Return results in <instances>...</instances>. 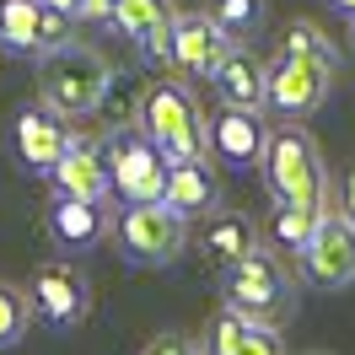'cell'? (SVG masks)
<instances>
[{"mask_svg": "<svg viewBox=\"0 0 355 355\" xmlns=\"http://www.w3.org/2000/svg\"><path fill=\"white\" fill-rule=\"evenodd\" d=\"M221 302L259 329H286L302 307V280L286 269L280 248L259 243L253 253H243L237 264L221 269Z\"/></svg>", "mask_w": 355, "mask_h": 355, "instance_id": "obj_1", "label": "cell"}, {"mask_svg": "<svg viewBox=\"0 0 355 355\" xmlns=\"http://www.w3.org/2000/svg\"><path fill=\"white\" fill-rule=\"evenodd\" d=\"M33 65H38V103L54 108L60 119H92V113L108 108L113 65L103 49L81 44V38H65L60 49H49Z\"/></svg>", "mask_w": 355, "mask_h": 355, "instance_id": "obj_2", "label": "cell"}, {"mask_svg": "<svg viewBox=\"0 0 355 355\" xmlns=\"http://www.w3.org/2000/svg\"><path fill=\"white\" fill-rule=\"evenodd\" d=\"M259 173L269 183V200L286 205H312V210H329L334 205V178L323 167V151L312 140L307 124H275L264 135V151H259Z\"/></svg>", "mask_w": 355, "mask_h": 355, "instance_id": "obj_3", "label": "cell"}, {"mask_svg": "<svg viewBox=\"0 0 355 355\" xmlns=\"http://www.w3.org/2000/svg\"><path fill=\"white\" fill-rule=\"evenodd\" d=\"M135 130L146 135L167 162L205 156V113H200V103H194V92L183 87L178 76H151V81L140 87Z\"/></svg>", "mask_w": 355, "mask_h": 355, "instance_id": "obj_4", "label": "cell"}, {"mask_svg": "<svg viewBox=\"0 0 355 355\" xmlns=\"http://www.w3.org/2000/svg\"><path fill=\"white\" fill-rule=\"evenodd\" d=\"M108 232H113L119 259L135 269H167L189 248V221L178 210H167L162 200H124Z\"/></svg>", "mask_w": 355, "mask_h": 355, "instance_id": "obj_5", "label": "cell"}, {"mask_svg": "<svg viewBox=\"0 0 355 355\" xmlns=\"http://www.w3.org/2000/svg\"><path fill=\"white\" fill-rule=\"evenodd\" d=\"M334 70L307 60V54H286L275 49V60H264V113H275V124H307L312 113L329 103Z\"/></svg>", "mask_w": 355, "mask_h": 355, "instance_id": "obj_6", "label": "cell"}, {"mask_svg": "<svg viewBox=\"0 0 355 355\" xmlns=\"http://www.w3.org/2000/svg\"><path fill=\"white\" fill-rule=\"evenodd\" d=\"M97 146H103V167H108V194H119V205L124 200H162L167 156L135 130V119L130 124H113Z\"/></svg>", "mask_w": 355, "mask_h": 355, "instance_id": "obj_7", "label": "cell"}, {"mask_svg": "<svg viewBox=\"0 0 355 355\" xmlns=\"http://www.w3.org/2000/svg\"><path fill=\"white\" fill-rule=\"evenodd\" d=\"M296 269L302 280L318 291H350L355 286V221L345 210H323L312 237L296 248Z\"/></svg>", "mask_w": 355, "mask_h": 355, "instance_id": "obj_8", "label": "cell"}, {"mask_svg": "<svg viewBox=\"0 0 355 355\" xmlns=\"http://www.w3.org/2000/svg\"><path fill=\"white\" fill-rule=\"evenodd\" d=\"M27 302H33V323H44V329H81L92 318V280L81 264L49 259L27 280Z\"/></svg>", "mask_w": 355, "mask_h": 355, "instance_id": "obj_9", "label": "cell"}, {"mask_svg": "<svg viewBox=\"0 0 355 355\" xmlns=\"http://www.w3.org/2000/svg\"><path fill=\"white\" fill-rule=\"evenodd\" d=\"M76 17L54 11L44 0H0V49L17 60H44L49 49L76 38Z\"/></svg>", "mask_w": 355, "mask_h": 355, "instance_id": "obj_10", "label": "cell"}, {"mask_svg": "<svg viewBox=\"0 0 355 355\" xmlns=\"http://www.w3.org/2000/svg\"><path fill=\"white\" fill-rule=\"evenodd\" d=\"M226 44L232 38L210 22V11H173V33H167L162 65L173 70L178 81H210V70L221 65Z\"/></svg>", "mask_w": 355, "mask_h": 355, "instance_id": "obj_11", "label": "cell"}, {"mask_svg": "<svg viewBox=\"0 0 355 355\" xmlns=\"http://www.w3.org/2000/svg\"><path fill=\"white\" fill-rule=\"evenodd\" d=\"M264 113L253 108H216L210 119H205V156L210 162H221V167H232V173H253L259 167V151H264Z\"/></svg>", "mask_w": 355, "mask_h": 355, "instance_id": "obj_12", "label": "cell"}, {"mask_svg": "<svg viewBox=\"0 0 355 355\" xmlns=\"http://www.w3.org/2000/svg\"><path fill=\"white\" fill-rule=\"evenodd\" d=\"M108 200H70V194H54L44 210V232L49 243L60 248L65 259H81V253H92V248L108 243Z\"/></svg>", "mask_w": 355, "mask_h": 355, "instance_id": "obj_13", "label": "cell"}, {"mask_svg": "<svg viewBox=\"0 0 355 355\" xmlns=\"http://www.w3.org/2000/svg\"><path fill=\"white\" fill-rule=\"evenodd\" d=\"M70 119H60L54 108H44V103H27V108H17V119H11V151H17V162H22L27 173L44 178L49 167H54V156L70 146Z\"/></svg>", "mask_w": 355, "mask_h": 355, "instance_id": "obj_14", "label": "cell"}, {"mask_svg": "<svg viewBox=\"0 0 355 355\" xmlns=\"http://www.w3.org/2000/svg\"><path fill=\"white\" fill-rule=\"evenodd\" d=\"M173 0H113L108 22L119 27V38L146 60V65H162L167 54V33H173Z\"/></svg>", "mask_w": 355, "mask_h": 355, "instance_id": "obj_15", "label": "cell"}, {"mask_svg": "<svg viewBox=\"0 0 355 355\" xmlns=\"http://www.w3.org/2000/svg\"><path fill=\"white\" fill-rule=\"evenodd\" d=\"M221 178L210 167V156H189V162H167V178H162V205L178 210L183 221H200L221 205Z\"/></svg>", "mask_w": 355, "mask_h": 355, "instance_id": "obj_16", "label": "cell"}, {"mask_svg": "<svg viewBox=\"0 0 355 355\" xmlns=\"http://www.w3.org/2000/svg\"><path fill=\"white\" fill-rule=\"evenodd\" d=\"M44 178L54 183V194H70V200H108V167L92 135H70V146L54 156Z\"/></svg>", "mask_w": 355, "mask_h": 355, "instance_id": "obj_17", "label": "cell"}, {"mask_svg": "<svg viewBox=\"0 0 355 355\" xmlns=\"http://www.w3.org/2000/svg\"><path fill=\"white\" fill-rule=\"evenodd\" d=\"M200 253L210 259L216 269H226V264H237L243 253H253L259 248V226H253V216H243L237 205H216L210 216H200Z\"/></svg>", "mask_w": 355, "mask_h": 355, "instance_id": "obj_18", "label": "cell"}, {"mask_svg": "<svg viewBox=\"0 0 355 355\" xmlns=\"http://www.w3.org/2000/svg\"><path fill=\"white\" fill-rule=\"evenodd\" d=\"M210 87H216V97H221L226 108L264 113V60L248 44H226L221 65L210 70Z\"/></svg>", "mask_w": 355, "mask_h": 355, "instance_id": "obj_19", "label": "cell"}, {"mask_svg": "<svg viewBox=\"0 0 355 355\" xmlns=\"http://www.w3.org/2000/svg\"><path fill=\"white\" fill-rule=\"evenodd\" d=\"M286 54H307V60H318V65L339 70V44H334V33L323 22H312V17H291L286 27H280V44Z\"/></svg>", "mask_w": 355, "mask_h": 355, "instance_id": "obj_20", "label": "cell"}, {"mask_svg": "<svg viewBox=\"0 0 355 355\" xmlns=\"http://www.w3.org/2000/svg\"><path fill=\"white\" fill-rule=\"evenodd\" d=\"M210 22L221 27L232 44H253L269 27V0H210Z\"/></svg>", "mask_w": 355, "mask_h": 355, "instance_id": "obj_21", "label": "cell"}, {"mask_svg": "<svg viewBox=\"0 0 355 355\" xmlns=\"http://www.w3.org/2000/svg\"><path fill=\"white\" fill-rule=\"evenodd\" d=\"M318 216H323V210H312V205H286V200H275V210H269V237H275V248L296 259V248L312 237Z\"/></svg>", "mask_w": 355, "mask_h": 355, "instance_id": "obj_22", "label": "cell"}, {"mask_svg": "<svg viewBox=\"0 0 355 355\" xmlns=\"http://www.w3.org/2000/svg\"><path fill=\"white\" fill-rule=\"evenodd\" d=\"M27 329H33V302H27V286L0 280V350L22 345Z\"/></svg>", "mask_w": 355, "mask_h": 355, "instance_id": "obj_23", "label": "cell"}, {"mask_svg": "<svg viewBox=\"0 0 355 355\" xmlns=\"http://www.w3.org/2000/svg\"><path fill=\"white\" fill-rule=\"evenodd\" d=\"M232 355H286L280 329H259V323H248V334L237 339V350H232Z\"/></svg>", "mask_w": 355, "mask_h": 355, "instance_id": "obj_24", "label": "cell"}, {"mask_svg": "<svg viewBox=\"0 0 355 355\" xmlns=\"http://www.w3.org/2000/svg\"><path fill=\"white\" fill-rule=\"evenodd\" d=\"M140 355H200V339L194 334H178V329H162L156 339H146Z\"/></svg>", "mask_w": 355, "mask_h": 355, "instance_id": "obj_25", "label": "cell"}, {"mask_svg": "<svg viewBox=\"0 0 355 355\" xmlns=\"http://www.w3.org/2000/svg\"><path fill=\"white\" fill-rule=\"evenodd\" d=\"M113 0H81V11H76V22H108Z\"/></svg>", "mask_w": 355, "mask_h": 355, "instance_id": "obj_26", "label": "cell"}, {"mask_svg": "<svg viewBox=\"0 0 355 355\" xmlns=\"http://www.w3.org/2000/svg\"><path fill=\"white\" fill-rule=\"evenodd\" d=\"M339 210H345V216L355 221V167H350L345 178H339Z\"/></svg>", "mask_w": 355, "mask_h": 355, "instance_id": "obj_27", "label": "cell"}, {"mask_svg": "<svg viewBox=\"0 0 355 355\" xmlns=\"http://www.w3.org/2000/svg\"><path fill=\"white\" fill-rule=\"evenodd\" d=\"M44 6H54V11H65V17H76V11H81V0H44Z\"/></svg>", "mask_w": 355, "mask_h": 355, "instance_id": "obj_28", "label": "cell"}, {"mask_svg": "<svg viewBox=\"0 0 355 355\" xmlns=\"http://www.w3.org/2000/svg\"><path fill=\"white\" fill-rule=\"evenodd\" d=\"M329 11H339V17H355V0H329Z\"/></svg>", "mask_w": 355, "mask_h": 355, "instance_id": "obj_29", "label": "cell"}, {"mask_svg": "<svg viewBox=\"0 0 355 355\" xmlns=\"http://www.w3.org/2000/svg\"><path fill=\"white\" fill-rule=\"evenodd\" d=\"M350 44H355V17H350Z\"/></svg>", "mask_w": 355, "mask_h": 355, "instance_id": "obj_30", "label": "cell"}, {"mask_svg": "<svg viewBox=\"0 0 355 355\" xmlns=\"http://www.w3.org/2000/svg\"><path fill=\"white\" fill-rule=\"evenodd\" d=\"M302 355H329V350H302Z\"/></svg>", "mask_w": 355, "mask_h": 355, "instance_id": "obj_31", "label": "cell"}]
</instances>
